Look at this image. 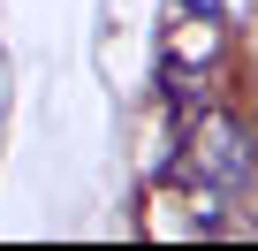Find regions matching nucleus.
I'll list each match as a JSON object with an SVG mask.
<instances>
[{
	"label": "nucleus",
	"mask_w": 258,
	"mask_h": 251,
	"mask_svg": "<svg viewBox=\"0 0 258 251\" xmlns=\"http://www.w3.org/2000/svg\"><path fill=\"white\" fill-rule=\"evenodd\" d=\"M250 168H258V137H250V122L205 107V114H190V130H182V145L167 153L160 183L182 190V198H198V206H220V198H235V190L250 183Z\"/></svg>",
	"instance_id": "obj_1"
}]
</instances>
